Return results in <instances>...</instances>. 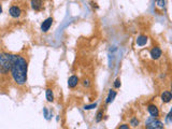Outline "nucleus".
Listing matches in <instances>:
<instances>
[{
    "label": "nucleus",
    "instance_id": "obj_18",
    "mask_svg": "<svg viewBox=\"0 0 172 129\" xmlns=\"http://www.w3.org/2000/svg\"><path fill=\"white\" fill-rule=\"evenodd\" d=\"M114 87H115V88H119V87H121V80L119 79L115 80V82H114Z\"/></svg>",
    "mask_w": 172,
    "mask_h": 129
},
{
    "label": "nucleus",
    "instance_id": "obj_8",
    "mask_svg": "<svg viewBox=\"0 0 172 129\" xmlns=\"http://www.w3.org/2000/svg\"><path fill=\"white\" fill-rule=\"evenodd\" d=\"M160 98H161V101L164 103L170 102V101L172 100V94H171V92H169V90H165V92L161 94Z\"/></svg>",
    "mask_w": 172,
    "mask_h": 129
},
{
    "label": "nucleus",
    "instance_id": "obj_11",
    "mask_svg": "<svg viewBox=\"0 0 172 129\" xmlns=\"http://www.w3.org/2000/svg\"><path fill=\"white\" fill-rule=\"evenodd\" d=\"M147 40H149V38L146 36H144V35H141V36H139L138 38H137V45H139V47H144L146 43H147Z\"/></svg>",
    "mask_w": 172,
    "mask_h": 129
},
{
    "label": "nucleus",
    "instance_id": "obj_22",
    "mask_svg": "<svg viewBox=\"0 0 172 129\" xmlns=\"http://www.w3.org/2000/svg\"><path fill=\"white\" fill-rule=\"evenodd\" d=\"M167 119H170L172 122V108H171V110H170V112H169V114L167 115Z\"/></svg>",
    "mask_w": 172,
    "mask_h": 129
},
{
    "label": "nucleus",
    "instance_id": "obj_5",
    "mask_svg": "<svg viewBox=\"0 0 172 129\" xmlns=\"http://www.w3.org/2000/svg\"><path fill=\"white\" fill-rule=\"evenodd\" d=\"M147 111H149L151 117H154V118H158L159 117V110L155 104H149L147 106Z\"/></svg>",
    "mask_w": 172,
    "mask_h": 129
},
{
    "label": "nucleus",
    "instance_id": "obj_4",
    "mask_svg": "<svg viewBox=\"0 0 172 129\" xmlns=\"http://www.w3.org/2000/svg\"><path fill=\"white\" fill-rule=\"evenodd\" d=\"M9 14H10L13 18H17V17L20 16L22 10H20V8L17 7V6H11L10 9H9Z\"/></svg>",
    "mask_w": 172,
    "mask_h": 129
},
{
    "label": "nucleus",
    "instance_id": "obj_21",
    "mask_svg": "<svg viewBox=\"0 0 172 129\" xmlns=\"http://www.w3.org/2000/svg\"><path fill=\"white\" fill-rule=\"evenodd\" d=\"M118 129H130V127H129L127 124H122V125L118 127Z\"/></svg>",
    "mask_w": 172,
    "mask_h": 129
},
{
    "label": "nucleus",
    "instance_id": "obj_16",
    "mask_svg": "<svg viewBox=\"0 0 172 129\" xmlns=\"http://www.w3.org/2000/svg\"><path fill=\"white\" fill-rule=\"evenodd\" d=\"M97 106V103H92V104H87V106H84V110H92L94 108Z\"/></svg>",
    "mask_w": 172,
    "mask_h": 129
},
{
    "label": "nucleus",
    "instance_id": "obj_15",
    "mask_svg": "<svg viewBox=\"0 0 172 129\" xmlns=\"http://www.w3.org/2000/svg\"><path fill=\"white\" fill-rule=\"evenodd\" d=\"M140 122H139V119L136 118V117H133V118L130 119V125L133 126V127H137V126H139Z\"/></svg>",
    "mask_w": 172,
    "mask_h": 129
},
{
    "label": "nucleus",
    "instance_id": "obj_1",
    "mask_svg": "<svg viewBox=\"0 0 172 129\" xmlns=\"http://www.w3.org/2000/svg\"><path fill=\"white\" fill-rule=\"evenodd\" d=\"M27 71H28L27 60L20 55H15L11 69V74L17 85H24L27 82Z\"/></svg>",
    "mask_w": 172,
    "mask_h": 129
},
{
    "label": "nucleus",
    "instance_id": "obj_24",
    "mask_svg": "<svg viewBox=\"0 0 172 129\" xmlns=\"http://www.w3.org/2000/svg\"><path fill=\"white\" fill-rule=\"evenodd\" d=\"M170 87H171V94H172V82H171V85H170Z\"/></svg>",
    "mask_w": 172,
    "mask_h": 129
},
{
    "label": "nucleus",
    "instance_id": "obj_3",
    "mask_svg": "<svg viewBox=\"0 0 172 129\" xmlns=\"http://www.w3.org/2000/svg\"><path fill=\"white\" fill-rule=\"evenodd\" d=\"M164 123L158 118H154L149 116L145 122V129H164Z\"/></svg>",
    "mask_w": 172,
    "mask_h": 129
},
{
    "label": "nucleus",
    "instance_id": "obj_19",
    "mask_svg": "<svg viewBox=\"0 0 172 129\" xmlns=\"http://www.w3.org/2000/svg\"><path fill=\"white\" fill-rule=\"evenodd\" d=\"M43 112H44V116H45V118L47 119L51 118V116L49 115V110H47V108H44V109H43Z\"/></svg>",
    "mask_w": 172,
    "mask_h": 129
},
{
    "label": "nucleus",
    "instance_id": "obj_7",
    "mask_svg": "<svg viewBox=\"0 0 172 129\" xmlns=\"http://www.w3.org/2000/svg\"><path fill=\"white\" fill-rule=\"evenodd\" d=\"M149 54H151V57H152L153 59H159L160 58V56H161L162 54V51L160 47H153L152 50H151V52H149Z\"/></svg>",
    "mask_w": 172,
    "mask_h": 129
},
{
    "label": "nucleus",
    "instance_id": "obj_9",
    "mask_svg": "<svg viewBox=\"0 0 172 129\" xmlns=\"http://www.w3.org/2000/svg\"><path fill=\"white\" fill-rule=\"evenodd\" d=\"M30 4H31V8H32L35 11H40L42 10L43 8V1H40V0H32L31 2H30Z\"/></svg>",
    "mask_w": 172,
    "mask_h": 129
},
{
    "label": "nucleus",
    "instance_id": "obj_23",
    "mask_svg": "<svg viewBox=\"0 0 172 129\" xmlns=\"http://www.w3.org/2000/svg\"><path fill=\"white\" fill-rule=\"evenodd\" d=\"M2 13V7H1V4H0V14Z\"/></svg>",
    "mask_w": 172,
    "mask_h": 129
},
{
    "label": "nucleus",
    "instance_id": "obj_17",
    "mask_svg": "<svg viewBox=\"0 0 172 129\" xmlns=\"http://www.w3.org/2000/svg\"><path fill=\"white\" fill-rule=\"evenodd\" d=\"M156 4H157V6L160 8H164L166 4V1H164V0H158V1H156Z\"/></svg>",
    "mask_w": 172,
    "mask_h": 129
},
{
    "label": "nucleus",
    "instance_id": "obj_13",
    "mask_svg": "<svg viewBox=\"0 0 172 129\" xmlns=\"http://www.w3.org/2000/svg\"><path fill=\"white\" fill-rule=\"evenodd\" d=\"M45 95H47V99L49 102H53L54 101V94H53V90H51V88H47V92H45Z\"/></svg>",
    "mask_w": 172,
    "mask_h": 129
},
{
    "label": "nucleus",
    "instance_id": "obj_14",
    "mask_svg": "<svg viewBox=\"0 0 172 129\" xmlns=\"http://www.w3.org/2000/svg\"><path fill=\"white\" fill-rule=\"evenodd\" d=\"M102 118H103V111H102V110H100L99 112L97 113V115H96V122L97 123L101 122V121H102Z\"/></svg>",
    "mask_w": 172,
    "mask_h": 129
},
{
    "label": "nucleus",
    "instance_id": "obj_10",
    "mask_svg": "<svg viewBox=\"0 0 172 129\" xmlns=\"http://www.w3.org/2000/svg\"><path fill=\"white\" fill-rule=\"evenodd\" d=\"M79 78L76 75H71L68 80V86H69V88H74L76 85H78V83H79Z\"/></svg>",
    "mask_w": 172,
    "mask_h": 129
},
{
    "label": "nucleus",
    "instance_id": "obj_6",
    "mask_svg": "<svg viewBox=\"0 0 172 129\" xmlns=\"http://www.w3.org/2000/svg\"><path fill=\"white\" fill-rule=\"evenodd\" d=\"M53 17H49L47 20H44L42 24H41V30H42L43 32H47L49 30H50L51 26H52V24H53Z\"/></svg>",
    "mask_w": 172,
    "mask_h": 129
},
{
    "label": "nucleus",
    "instance_id": "obj_12",
    "mask_svg": "<svg viewBox=\"0 0 172 129\" xmlns=\"http://www.w3.org/2000/svg\"><path fill=\"white\" fill-rule=\"evenodd\" d=\"M115 97H116V92H115V90H110L109 95H108V97H106V104H109V103L112 102Z\"/></svg>",
    "mask_w": 172,
    "mask_h": 129
},
{
    "label": "nucleus",
    "instance_id": "obj_2",
    "mask_svg": "<svg viewBox=\"0 0 172 129\" xmlns=\"http://www.w3.org/2000/svg\"><path fill=\"white\" fill-rule=\"evenodd\" d=\"M14 54L9 53H0V73L1 74H7L11 72L12 65L14 61Z\"/></svg>",
    "mask_w": 172,
    "mask_h": 129
},
{
    "label": "nucleus",
    "instance_id": "obj_20",
    "mask_svg": "<svg viewBox=\"0 0 172 129\" xmlns=\"http://www.w3.org/2000/svg\"><path fill=\"white\" fill-rule=\"evenodd\" d=\"M90 85V80H84V81H83V86H84V87H88Z\"/></svg>",
    "mask_w": 172,
    "mask_h": 129
}]
</instances>
